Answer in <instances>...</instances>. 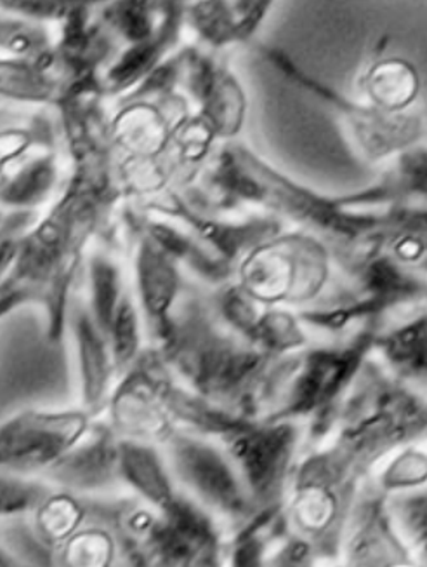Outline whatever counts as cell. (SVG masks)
<instances>
[{
  "mask_svg": "<svg viewBox=\"0 0 427 567\" xmlns=\"http://www.w3.org/2000/svg\"><path fill=\"white\" fill-rule=\"evenodd\" d=\"M93 292L94 308H96L97 322L103 329L112 326L115 316V303L118 296L117 272L112 265L103 260L93 264Z\"/></svg>",
  "mask_w": 427,
  "mask_h": 567,
  "instance_id": "obj_9",
  "label": "cell"
},
{
  "mask_svg": "<svg viewBox=\"0 0 427 567\" xmlns=\"http://www.w3.org/2000/svg\"><path fill=\"white\" fill-rule=\"evenodd\" d=\"M118 463L124 477L146 498L160 507H167L173 502L169 478L154 450L127 442L118 447Z\"/></svg>",
  "mask_w": 427,
  "mask_h": 567,
  "instance_id": "obj_4",
  "label": "cell"
},
{
  "mask_svg": "<svg viewBox=\"0 0 427 567\" xmlns=\"http://www.w3.org/2000/svg\"><path fill=\"white\" fill-rule=\"evenodd\" d=\"M84 420L77 414H29L0 430V465L17 471L56 463L81 437Z\"/></svg>",
  "mask_w": 427,
  "mask_h": 567,
  "instance_id": "obj_1",
  "label": "cell"
},
{
  "mask_svg": "<svg viewBox=\"0 0 427 567\" xmlns=\"http://www.w3.org/2000/svg\"><path fill=\"white\" fill-rule=\"evenodd\" d=\"M108 447L103 446V442H97L90 450H82L81 453L73 454L70 458V465L61 468V474L69 483L79 484V486H96L105 481L108 475L110 458Z\"/></svg>",
  "mask_w": 427,
  "mask_h": 567,
  "instance_id": "obj_8",
  "label": "cell"
},
{
  "mask_svg": "<svg viewBox=\"0 0 427 567\" xmlns=\"http://www.w3.org/2000/svg\"><path fill=\"white\" fill-rule=\"evenodd\" d=\"M124 29L127 30L133 39H143L148 35L149 24L145 11L139 6L134 4L125 9L124 12Z\"/></svg>",
  "mask_w": 427,
  "mask_h": 567,
  "instance_id": "obj_15",
  "label": "cell"
},
{
  "mask_svg": "<svg viewBox=\"0 0 427 567\" xmlns=\"http://www.w3.org/2000/svg\"><path fill=\"white\" fill-rule=\"evenodd\" d=\"M174 466L186 486L222 512H242L246 498L237 477L221 454L202 442L178 439L173 446Z\"/></svg>",
  "mask_w": 427,
  "mask_h": 567,
  "instance_id": "obj_2",
  "label": "cell"
},
{
  "mask_svg": "<svg viewBox=\"0 0 427 567\" xmlns=\"http://www.w3.org/2000/svg\"><path fill=\"white\" fill-rule=\"evenodd\" d=\"M294 450V430L289 426L258 432L235 446L249 483L258 495H268L287 471Z\"/></svg>",
  "mask_w": 427,
  "mask_h": 567,
  "instance_id": "obj_3",
  "label": "cell"
},
{
  "mask_svg": "<svg viewBox=\"0 0 427 567\" xmlns=\"http://www.w3.org/2000/svg\"><path fill=\"white\" fill-rule=\"evenodd\" d=\"M41 498V489L33 484L0 477V515L27 511Z\"/></svg>",
  "mask_w": 427,
  "mask_h": 567,
  "instance_id": "obj_11",
  "label": "cell"
},
{
  "mask_svg": "<svg viewBox=\"0 0 427 567\" xmlns=\"http://www.w3.org/2000/svg\"><path fill=\"white\" fill-rule=\"evenodd\" d=\"M11 260V246H0V272H2V268L8 265V261Z\"/></svg>",
  "mask_w": 427,
  "mask_h": 567,
  "instance_id": "obj_16",
  "label": "cell"
},
{
  "mask_svg": "<svg viewBox=\"0 0 427 567\" xmlns=\"http://www.w3.org/2000/svg\"><path fill=\"white\" fill-rule=\"evenodd\" d=\"M155 51L152 45H142L131 51L124 60L118 63L117 69L113 70L112 78L118 82L131 81L136 78L137 73L148 66L149 61H154Z\"/></svg>",
  "mask_w": 427,
  "mask_h": 567,
  "instance_id": "obj_14",
  "label": "cell"
},
{
  "mask_svg": "<svg viewBox=\"0 0 427 567\" xmlns=\"http://www.w3.org/2000/svg\"><path fill=\"white\" fill-rule=\"evenodd\" d=\"M139 286L143 301L152 316H162L169 308L176 292V274L173 265L157 249L145 246L139 256Z\"/></svg>",
  "mask_w": 427,
  "mask_h": 567,
  "instance_id": "obj_6",
  "label": "cell"
},
{
  "mask_svg": "<svg viewBox=\"0 0 427 567\" xmlns=\"http://www.w3.org/2000/svg\"><path fill=\"white\" fill-rule=\"evenodd\" d=\"M0 564H6V559L2 557V554H0Z\"/></svg>",
  "mask_w": 427,
  "mask_h": 567,
  "instance_id": "obj_17",
  "label": "cell"
},
{
  "mask_svg": "<svg viewBox=\"0 0 427 567\" xmlns=\"http://www.w3.org/2000/svg\"><path fill=\"white\" fill-rule=\"evenodd\" d=\"M115 355L118 362L129 361L137 349V320L129 301H122L112 320Z\"/></svg>",
  "mask_w": 427,
  "mask_h": 567,
  "instance_id": "obj_10",
  "label": "cell"
},
{
  "mask_svg": "<svg viewBox=\"0 0 427 567\" xmlns=\"http://www.w3.org/2000/svg\"><path fill=\"white\" fill-rule=\"evenodd\" d=\"M41 84L35 81L29 70L20 66L0 65V91L17 96H35Z\"/></svg>",
  "mask_w": 427,
  "mask_h": 567,
  "instance_id": "obj_13",
  "label": "cell"
},
{
  "mask_svg": "<svg viewBox=\"0 0 427 567\" xmlns=\"http://www.w3.org/2000/svg\"><path fill=\"white\" fill-rule=\"evenodd\" d=\"M79 344H81L82 371H84L85 395L96 401L102 395L106 381V353L96 329L90 320L82 317L77 324Z\"/></svg>",
  "mask_w": 427,
  "mask_h": 567,
  "instance_id": "obj_7",
  "label": "cell"
},
{
  "mask_svg": "<svg viewBox=\"0 0 427 567\" xmlns=\"http://www.w3.org/2000/svg\"><path fill=\"white\" fill-rule=\"evenodd\" d=\"M49 171L45 167H35L21 175L17 182L12 183L9 190L6 192V199L9 203H29L37 195H41L48 185Z\"/></svg>",
  "mask_w": 427,
  "mask_h": 567,
  "instance_id": "obj_12",
  "label": "cell"
},
{
  "mask_svg": "<svg viewBox=\"0 0 427 567\" xmlns=\"http://www.w3.org/2000/svg\"><path fill=\"white\" fill-rule=\"evenodd\" d=\"M164 508L169 511L170 520H167V526L158 533L160 550L166 554V559L176 560V563L190 560L195 548L202 547L209 539L210 533L204 523L206 519H202L191 505L176 502V499Z\"/></svg>",
  "mask_w": 427,
  "mask_h": 567,
  "instance_id": "obj_5",
  "label": "cell"
}]
</instances>
